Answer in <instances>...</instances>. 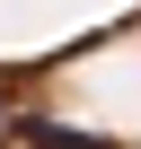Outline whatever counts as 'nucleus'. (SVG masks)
Returning <instances> with one entry per match:
<instances>
[{"label":"nucleus","instance_id":"nucleus-1","mask_svg":"<svg viewBox=\"0 0 141 149\" xmlns=\"http://www.w3.org/2000/svg\"><path fill=\"white\" fill-rule=\"evenodd\" d=\"M27 149H97V140H70V132H44V123H27Z\"/></svg>","mask_w":141,"mask_h":149}]
</instances>
